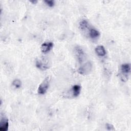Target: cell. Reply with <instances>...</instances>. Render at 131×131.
Masks as SVG:
<instances>
[{"label":"cell","mask_w":131,"mask_h":131,"mask_svg":"<svg viewBox=\"0 0 131 131\" xmlns=\"http://www.w3.org/2000/svg\"><path fill=\"white\" fill-rule=\"evenodd\" d=\"M121 78L122 81L127 80L128 75L130 73V64L129 63H123L120 67Z\"/></svg>","instance_id":"6da1fadb"},{"label":"cell","mask_w":131,"mask_h":131,"mask_svg":"<svg viewBox=\"0 0 131 131\" xmlns=\"http://www.w3.org/2000/svg\"><path fill=\"white\" fill-rule=\"evenodd\" d=\"M50 81V77L49 76H48L39 84L37 89V92L39 94L43 95L47 92V90L49 88Z\"/></svg>","instance_id":"7a4b0ae2"},{"label":"cell","mask_w":131,"mask_h":131,"mask_svg":"<svg viewBox=\"0 0 131 131\" xmlns=\"http://www.w3.org/2000/svg\"><path fill=\"white\" fill-rule=\"evenodd\" d=\"M92 63L91 61H87L78 69V72L81 75L89 74L92 69Z\"/></svg>","instance_id":"3957f363"},{"label":"cell","mask_w":131,"mask_h":131,"mask_svg":"<svg viewBox=\"0 0 131 131\" xmlns=\"http://www.w3.org/2000/svg\"><path fill=\"white\" fill-rule=\"evenodd\" d=\"M74 53H75V55L78 62L79 63H82L85 58L84 52L82 48L79 46H76L74 48Z\"/></svg>","instance_id":"277c9868"},{"label":"cell","mask_w":131,"mask_h":131,"mask_svg":"<svg viewBox=\"0 0 131 131\" xmlns=\"http://www.w3.org/2000/svg\"><path fill=\"white\" fill-rule=\"evenodd\" d=\"M8 119L5 116H2L0 120V130L7 131L8 129Z\"/></svg>","instance_id":"5b68a950"},{"label":"cell","mask_w":131,"mask_h":131,"mask_svg":"<svg viewBox=\"0 0 131 131\" xmlns=\"http://www.w3.org/2000/svg\"><path fill=\"white\" fill-rule=\"evenodd\" d=\"M54 44L52 42H46L41 45V51L43 53H47L50 52L53 48Z\"/></svg>","instance_id":"8992f818"},{"label":"cell","mask_w":131,"mask_h":131,"mask_svg":"<svg viewBox=\"0 0 131 131\" xmlns=\"http://www.w3.org/2000/svg\"><path fill=\"white\" fill-rule=\"evenodd\" d=\"M35 65L37 68L41 70H46L49 68L47 62L41 59H37L35 62Z\"/></svg>","instance_id":"52a82bcc"},{"label":"cell","mask_w":131,"mask_h":131,"mask_svg":"<svg viewBox=\"0 0 131 131\" xmlns=\"http://www.w3.org/2000/svg\"><path fill=\"white\" fill-rule=\"evenodd\" d=\"M95 51L97 55L100 57H103L106 54L105 49L103 46H98L95 48Z\"/></svg>","instance_id":"ba28073f"},{"label":"cell","mask_w":131,"mask_h":131,"mask_svg":"<svg viewBox=\"0 0 131 131\" xmlns=\"http://www.w3.org/2000/svg\"><path fill=\"white\" fill-rule=\"evenodd\" d=\"M89 35L91 39H95L97 38H98L100 36V32L99 31H98L97 29L94 28H91L89 33Z\"/></svg>","instance_id":"9c48e42d"},{"label":"cell","mask_w":131,"mask_h":131,"mask_svg":"<svg viewBox=\"0 0 131 131\" xmlns=\"http://www.w3.org/2000/svg\"><path fill=\"white\" fill-rule=\"evenodd\" d=\"M72 94L74 97H78L81 91V86L79 84H75L73 85L72 88Z\"/></svg>","instance_id":"30bf717a"},{"label":"cell","mask_w":131,"mask_h":131,"mask_svg":"<svg viewBox=\"0 0 131 131\" xmlns=\"http://www.w3.org/2000/svg\"><path fill=\"white\" fill-rule=\"evenodd\" d=\"M79 28L81 30H85L89 25V23L86 19H83L79 22Z\"/></svg>","instance_id":"8fae6325"},{"label":"cell","mask_w":131,"mask_h":131,"mask_svg":"<svg viewBox=\"0 0 131 131\" xmlns=\"http://www.w3.org/2000/svg\"><path fill=\"white\" fill-rule=\"evenodd\" d=\"M12 85L14 86L15 88L18 89L21 87V81L20 80L18 79H15L12 81Z\"/></svg>","instance_id":"7c38bea8"},{"label":"cell","mask_w":131,"mask_h":131,"mask_svg":"<svg viewBox=\"0 0 131 131\" xmlns=\"http://www.w3.org/2000/svg\"><path fill=\"white\" fill-rule=\"evenodd\" d=\"M45 3L46 4L47 6H48L50 7H53L54 6L55 4V2L54 1H44Z\"/></svg>","instance_id":"4fadbf2b"},{"label":"cell","mask_w":131,"mask_h":131,"mask_svg":"<svg viewBox=\"0 0 131 131\" xmlns=\"http://www.w3.org/2000/svg\"><path fill=\"white\" fill-rule=\"evenodd\" d=\"M106 126V128L107 130H115V128H114V126L111 124H110V123H107L105 125Z\"/></svg>","instance_id":"5bb4252c"},{"label":"cell","mask_w":131,"mask_h":131,"mask_svg":"<svg viewBox=\"0 0 131 131\" xmlns=\"http://www.w3.org/2000/svg\"><path fill=\"white\" fill-rule=\"evenodd\" d=\"M30 2L32 3V4H35L36 3H37V1H30Z\"/></svg>","instance_id":"9a60e30c"}]
</instances>
